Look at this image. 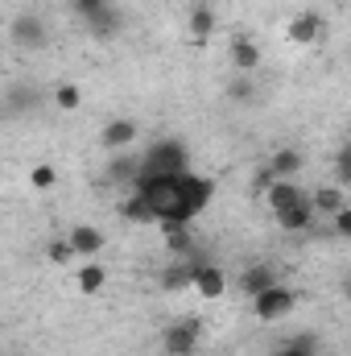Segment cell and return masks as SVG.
<instances>
[{
  "instance_id": "2",
  "label": "cell",
  "mask_w": 351,
  "mask_h": 356,
  "mask_svg": "<svg viewBox=\"0 0 351 356\" xmlns=\"http://www.w3.org/2000/svg\"><path fill=\"white\" fill-rule=\"evenodd\" d=\"M252 307H257V319L277 323V319H285L289 311H298V294H293V290H285V286H268L264 294L252 298Z\"/></svg>"
},
{
  "instance_id": "26",
  "label": "cell",
  "mask_w": 351,
  "mask_h": 356,
  "mask_svg": "<svg viewBox=\"0 0 351 356\" xmlns=\"http://www.w3.org/2000/svg\"><path fill=\"white\" fill-rule=\"evenodd\" d=\"M273 182H277V175H273V170H268V166H261V170H257V182H252V186H257V191H268V186H273Z\"/></svg>"
},
{
  "instance_id": "14",
  "label": "cell",
  "mask_w": 351,
  "mask_h": 356,
  "mask_svg": "<svg viewBox=\"0 0 351 356\" xmlns=\"http://www.w3.org/2000/svg\"><path fill=\"white\" fill-rule=\"evenodd\" d=\"M268 170H273L277 178H293L298 170H302V154H298V149H273Z\"/></svg>"
},
{
  "instance_id": "11",
  "label": "cell",
  "mask_w": 351,
  "mask_h": 356,
  "mask_svg": "<svg viewBox=\"0 0 351 356\" xmlns=\"http://www.w3.org/2000/svg\"><path fill=\"white\" fill-rule=\"evenodd\" d=\"M67 241L75 245V253H83V257H95L99 249H103V232L99 228H91V224H75L71 232H67Z\"/></svg>"
},
{
  "instance_id": "27",
  "label": "cell",
  "mask_w": 351,
  "mask_h": 356,
  "mask_svg": "<svg viewBox=\"0 0 351 356\" xmlns=\"http://www.w3.org/2000/svg\"><path fill=\"white\" fill-rule=\"evenodd\" d=\"M343 294H348V298H351V282H343Z\"/></svg>"
},
{
  "instance_id": "20",
  "label": "cell",
  "mask_w": 351,
  "mask_h": 356,
  "mask_svg": "<svg viewBox=\"0 0 351 356\" xmlns=\"http://www.w3.org/2000/svg\"><path fill=\"white\" fill-rule=\"evenodd\" d=\"M29 182H33V191H50V186L58 182V170H54V166H46V162H37V166L29 170Z\"/></svg>"
},
{
  "instance_id": "1",
  "label": "cell",
  "mask_w": 351,
  "mask_h": 356,
  "mask_svg": "<svg viewBox=\"0 0 351 356\" xmlns=\"http://www.w3.org/2000/svg\"><path fill=\"white\" fill-rule=\"evenodd\" d=\"M190 158L178 141H157L149 145V154L141 158V178H157V175H186Z\"/></svg>"
},
{
  "instance_id": "3",
  "label": "cell",
  "mask_w": 351,
  "mask_h": 356,
  "mask_svg": "<svg viewBox=\"0 0 351 356\" xmlns=\"http://www.w3.org/2000/svg\"><path fill=\"white\" fill-rule=\"evenodd\" d=\"M162 344H166V356H194L198 353V323L194 319L170 323L166 336H162Z\"/></svg>"
},
{
  "instance_id": "5",
  "label": "cell",
  "mask_w": 351,
  "mask_h": 356,
  "mask_svg": "<svg viewBox=\"0 0 351 356\" xmlns=\"http://www.w3.org/2000/svg\"><path fill=\"white\" fill-rule=\"evenodd\" d=\"M194 290H198V298L215 302L228 294V273L219 266H194Z\"/></svg>"
},
{
  "instance_id": "15",
  "label": "cell",
  "mask_w": 351,
  "mask_h": 356,
  "mask_svg": "<svg viewBox=\"0 0 351 356\" xmlns=\"http://www.w3.org/2000/svg\"><path fill=\"white\" fill-rule=\"evenodd\" d=\"M240 286H244V294H264L268 286H277V277H273V269H264V266H252V269H244V277H240Z\"/></svg>"
},
{
  "instance_id": "24",
  "label": "cell",
  "mask_w": 351,
  "mask_h": 356,
  "mask_svg": "<svg viewBox=\"0 0 351 356\" xmlns=\"http://www.w3.org/2000/svg\"><path fill=\"white\" fill-rule=\"evenodd\" d=\"M335 232H339V236H348V241H351V207H343V211L335 216Z\"/></svg>"
},
{
  "instance_id": "19",
  "label": "cell",
  "mask_w": 351,
  "mask_h": 356,
  "mask_svg": "<svg viewBox=\"0 0 351 356\" xmlns=\"http://www.w3.org/2000/svg\"><path fill=\"white\" fill-rule=\"evenodd\" d=\"M54 104H58L62 112H79V104H83V95H79V88H75V83H62V88L54 91Z\"/></svg>"
},
{
  "instance_id": "8",
  "label": "cell",
  "mask_w": 351,
  "mask_h": 356,
  "mask_svg": "<svg viewBox=\"0 0 351 356\" xmlns=\"http://www.w3.org/2000/svg\"><path fill=\"white\" fill-rule=\"evenodd\" d=\"M228 54H232V67H236L240 75H252V71L261 67V46H257V42H248V38H232Z\"/></svg>"
},
{
  "instance_id": "6",
  "label": "cell",
  "mask_w": 351,
  "mask_h": 356,
  "mask_svg": "<svg viewBox=\"0 0 351 356\" xmlns=\"http://www.w3.org/2000/svg\"><path fill=\"white\" fill-rule=\"evenodd\" d=\"M137 120H108L103 124V133H99V145L103 149H112V154H120V149H128L132 141H137Z\"/></svg>"
},
{
  "instance_id": "28",
  "label": "cell",
  "mask_w": 351,
  "mask_h": 356,
  "mask_svg": "<svg viewBox=\"0 0 351 356\" xmlns=\"http://www.w3.org/2000/svg\"><path fill=\"white\" fill-rule=\"evenodd\" d=\"M67 4H75V0H67Z\"/></svg>"
},
{
  "instance_id": "21",
  "label": "cell",
  "mask_w": 351,
  "mask_h": 356,
  "mask_svg": "<svg viewBox=\"0 0 351 356\" xmlns=\"http://www.w3.org/2000/svg\"><path fill=\"white\" fill-rule=\"evenodd\" d=\"M335 182L339 186H351V141L335 154Z\"/></svg>"
},
{
  "instance_id": "10",
  "label": "cell",
  "mask_w": 351,
  "mask_h": 356,
  "mask_svg": "<svg viewBox=\"0 0 351 356\" xmlns=\"http://www.w3.org/2000/svg\"><path fill=\"white\" fill-rule=\"evenodd\" d=\"M310 199H314V211H318V216H339V211L348 207V195H343L339 182H335V186H318V191H310Z\"/></svg>"
},
{
  "instance_id": "18",
  "label": "cell",
  "mask_w": 351,
  "mask_h": 356,
  "mask_svg": "<svg viewBox=\"0 0 351 356\" xmlns=\"http://www.w3.org/2000/svg\"><path fill=\"white\" fill-rule=\"evenodd\" d=\"M211 29H215V13H211L207 4H198V8L190 13V33H194L198 42H207V38H211Z\"/></svg>"
},
{
  "instance_id": "9",
  "label": "cell",
  "mask_w": 351,
  "mask_h": 356,
  "mask_svg": "<svg viewBox=\"0 0 351 356\" xmlns=\"http://www.w3.org/2000/svg\"><path fill=\"white\" fill-rule=\"evenodd\" d=\"M302 195H306V191H302L293 178H277V182L264 191V203H268V211H285V207H293Z\"/></svg>"
},
{
  "instance_id": "25",
  "label": "cell",
  "mask_w": 351,
  "mask_h": 356,
  "mask_svg": "<svg viewBox=\"0 0 351 356\" xmlns=\"http://www.w3.org/2000/svg\"><path fill=\"white\" fill-rule=\"evenodd\" d=\"M248 95H252V83H248V75H240L232 83V99H248Z\"/></svg>"
},
{
  "instance_id": "23",
  "label": "cell",
  "mask_w": 351,
  "mask_h": 356,
  "mask_svg": "<svg viewBox=\"0 0 351 356\" xmlns=\"http://www.w3.org/2000/svg\"><path fill=\"white\" fill-rule=\"evenodd\" d=\"M273 356H314V340H310V336H302V340H289V344H281Z\"/></svg>"
},
{
  "instance_id": "4",
  "label": "cell",
  "mask_w": 351,
  "mask_h": 356,
  "mask_svg": "<svg viewBox=\"0 0 351 356\" xmlns=\"http://www.w3.org/2000/svg\"><path fill=\"white\" fill-rule=\"evenodd\" d=\"M314 216H318V211H314V199H310V191H306V195H302L293 207H285V211H273V220H277L285 232H306V228L314 224Z\"/></svg>"
},
{
  "instance_id": "22",
  "label": "cell",
  "mask_w": 351,
  "mask_h": 356,
  "mask_svg": "<svg viewBox=\"0 0 351 356\" xmlns=\"http://www.w3.org/2000/svg\"><path fill=\"white\" fill-rule=\"evenodd\" d=\"M46 257H50L54 266H71V261H75V245H71V241H54V245L46 249Z\"/></svg>"
},
{
  "instance_id": "16",
  "label": "cell",
  "mask_w": 351,
  "mask_h": 356,
  "mask_svg": "<svg viewBox=\"0 0 351 356\" xmlns=\"http://www.w3.org/2000/svg\"><path fill=\"white\" fill-rule=\"evenodd\" d=\"M137 182L141 178V158H132V154H120L112 166H108V182Z\"/></svg>"
},
{
  "instance_id": "12",
  "label": "cell",
  "mask_w": 351,
  "mask_h": 356,
  "mask_svg": "<svg viewBox=\"0 0 351 356\" xmlns=\"http://www.w3.org/2000/svg\"><path fill=\"white\" fill-rule=\"evenodd\" d=\"M124 220H132V224H157V211H153V203H149L145 191L132 186V195L124 199Z\"/></svg>"
},
{
  "instance_id": "17",
  "label": "cell",
  "mask_w": 351,
  "mask_h": 356,
  "mask_svg": "<svg viewBox=\"0 0 351 356\" xmlns=\"http://www.w3.org/2000/svg\"><path fill=\"white\" fill-rule=\"evenodd\" d=\"M103 282H108V269H103V266H95V261H91V266L79 269V290H83V294H99V290H103Z\"/></svg>"
},
{
  "instance_id": "7",
  "label": "cell",
  "mask_w": 351,
  "mask_h": 356,
  "mask_svg": "<svg viewBox=\"0 0 351 356\" xmlns=\"http://www.w3.org/2000/svg\"><path fill=\"white\" fill-rule=\"evenodd\" d=\"M323 38V17L318 13H298L293 25H289V42L293 46H314Z\"/></svg>"
},
{
  "instance_id": "13",
  "label": "cell",
  "mask_w": 351,
  "mask_h": 356,
  "mask_svg": "<svg viewBox=\"0 0 351 356\" xmlns=\"http://www.w3.org/2000/svg\"><path fill=\"white\" fill-rule=\"evenodd\" d=\"M12 38L21 42V46H42L46 42V29H42V21L37 17H17V25H12Z\"/></svg>"
}]
</instances>
